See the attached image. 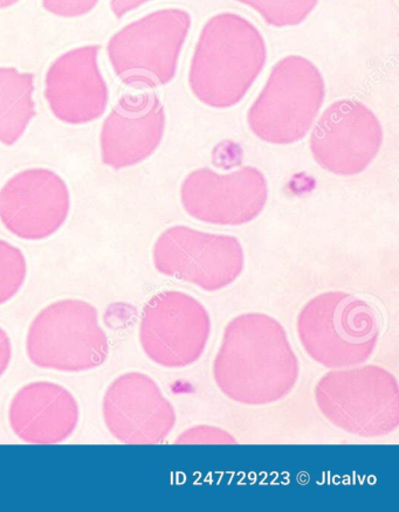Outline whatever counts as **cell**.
I'll use <instances>...</instances> for the list:
<instances>
[{
  "instance_id": "obj_8",
  "label": "cell",
  "mask_w": 399,
  "mask_h": 512,
  "mask_svg": "<svg viewBox=\"0 0 399 512\" xmlns=\"http://www.w3.org/2000/svg\"><path fill=\"white\" fill-rule=\"evenodd\" d=\"M153 260L158 273L205 292H218L232 285L245 265L243 246L237 238L187 226L165 230L155 242Z\"/></svg>"
},
{
  "instance_id": "obj_18",
  "label": "cell",
  "mask_w": 399,
  "mask_h": 512,
  "mask_svg": "<svg viewBox=\"0 0 399 512\" xmlns=\"http://www.w3.org/2000/svg\"><path fill=\"white\" fill-rule=\"evenodd\" d=\"M249 6L275 29L298 26L305 22L318 6L319 0H236Z\"/></svg>"
},
{
  "instance_id": "obj_9",
  "label": "cell",
  "mask_w": 399,
  "mask_h": 512,
  "mask_svg": "<svg viewBox=\"0 0 399 512\" xmlns=\"http://www.w3.org/2000/svg\"><path fill=\"white\" fill-rule=\"evenodd\" d=\"M211 334L208 311L195 297L181 292L158 293L144 306L140 342L155 364L181 369L204 354Z\"/></svg>"
},
{
  "instance_id": "obj_12",
  "label": "cell",
  "mask_w": 399,
  "mask_h": 512,
  "mask_svg": "<svg viewBox=\"0 0 399 512\" xmlns=\"http://www.w3.org/2000/svg\"><path fill=\"white\" fill-rule=\"evenodd\" d=\"M103 418L110 434L127 445H156L176 425V413L154 379L128 372L108 386Z\"/></svg>"
},
{
  "instance_id": "obj_1",
  "label": "cell",
  "mask_w": 399,
  "mask_h": 512,
  "mask_svg": "<svg viewBox=\"0 0 399 512\" xmlns=\"http://www.w3.org/2000/svg\"><path fill=\"white\" fill-rule=\"evenodd\" d=\"M282 325L271 316L251 313L232 320L213 362V378L238 404L277 403L299 378V363Z\"/></svg>"
},
{
  "instance_id": "obj_16",
  "label": "cell",
  "mask_w": 399,
  "mask_h": 512,
  "mask_svg": "<svg viewBox=\"0 0 399 512\" xmlns=\"http://www.w3.org/2000/svg\"><path fill=\"white\" fill-rule=\"evenodd\" d=\"M9 419L12 431L27 444L55 445L77 430L79 405L64 386L37 382L16 393Z\"/></svg>"
},
{
  "instance_id": "obj_14",
  "label": "cell",
  "mask_w": 399,
  "mask_h": 512,
  "mask_svg": "<svg viewBox=\"0 0 399 512\" xmlns=\"http://www.w3.org/2000/svg\"><path fill=\"white\" fill-rule=\"evenodd\" d=\"M100 50V45L74 48L48 68L45 98L59 121L79 126L106 113L109 91L99 68Z\"/></svg>"
},
{
  "instance_id": "obj_17",
  "label": "cell",
  "mask_w": 399,
  "mask_h": 512,
  "mask_svg": "<svg viewBox=\"0 0 399 512\" xmlns=\"http://www.w3.org/2000/svg\"><path fill=\"white\" fill-rule=\"evenodd\" d=\"M34 76L17 68L0 67V143L16 144L37 115Z\"/></svg>"
},
{
  "instance_id": "obj_24",
  "label": "cell",
  "mask_w": 399,
  "mask_h": 512,
  "mask_svg": "<svg viewBox=\"0 0 399 512\" xmlns=\"http://www.w3.org/2000/svg\"><path fill=\"white\" fill-rule=\"evenodd\" d=\"M20 2V0H0V10H5L11 8V6L16 5Z\"/></svg>"
},
{
  "instance_id": "obj_13",
  "label": "cell",
  "mask_w": 399,
  "mask_h": 512,
  "mask_svg": "<svg viewBox=\"0 0 399 512\" xmlns=\"http://www.w3.org/2000/svg\"><path fill=\"white\" fill-rule=\"evenodd\" d=\"M70 209V190L52 170L19 172L0 190V221L20 239L52 237L65 224Z\"/></svg>"
},
{
  "instance_id": "obj_7",
  "label": "cell",
  "mask_w": 399,
  "mask_h": 512,
  "mask_svg": "<svg viewBox=\"0 0 399 512\" xmlns=\"http://www.w3.org/2000/svg\"><path fill=\"white\" fill-rule=\"evenodd\" d=\"M30 361L40 369L85 372L107 361L109 344L98 310L81 300H63L41 310L26 338Z\"/></svg>"
},
{
  "instance_id": "obj_5",
  "label": "cell",
  "mask_w": 399,
  "mask_h": 512,
  "mask_svg": "<svg viewBox=\"0 0 399 512\" xmlns=\"http://www.w3.org/2000/svg\"><path fill=\"white\" fill-rule=\"evenodd\" d=\"M319 410L330 424L361 438H381L399 426L398 383L380 366L339 369L315 387Z\"/></svg>"
},
{
  "instance_id": "obj_23",
  "label": "cell",
  "mask_w": 399,
  "mask_h": 512,
  "mask_svg": "<svg viewBox=\"0 0 399 512\" xmlns=\"http://www.w3.org/2000/svg\"><path fill=\"white\" fill-rule=\"evenodd\" d=\"M12 358V345L10 337L3 328H0V378L9 369Z\"/></svg>"
},
{
  "instance_id": "obj_2",
  "label": "cell",
  "mask_w": 399,
  "mask_h": 512,
  "mask_svg": "<svg viewBox=\"0 0 399 512\" xmlns=\"http://www.w3.org/2000/svg\"><path fill=\"white\" fill-rule=\"evenodd\" d=\"M266 60V41L256 25L237 13H218L199 34L189 71L190 91L205 106L235 107L263 72Z\"/></svg>"
},
{
  "instance_id": "obj_11",
  "label": "cell",
  "mask_w": 399,
  "mask_h": 512,
  "mask_svg": "<svg viewBox=\"0 0 399 512\" xmlns=\"http://www.w3.org/2000/svg\"><path fill=\"white\" fill-rule=\"evenodd\" d=\"M268 185L263 172L253 166L220 175L208 168L192 171L181 188L183 209L202 223L240 226L264 211Z\"/></svg>"
},
{
  "instance_id": "obj_6",
  "label": "cell",
  "mask_w": 399,
  "mask_h": 512,
  "mask_svg": "<svg viewBox=\"0 0 399 512\" xmlns=\"http://www.w3.org/2000/svg\"><path fill=\"white\" fill-rule=\"evenodd\" d=\"M191 23L189 12L164 9L123 27L107 45L116 76L136 89L168 85L175 79Z\"/></svg>"
},
{
  "instance_id": "obj_19",
  "label": "cell",
  "mask_w": 399,
  "mask_h": 512,
  "mask_svg": "<svg viewBox=\"0 0 399 512\" xmlns=\"http://www.w3.org/2000/svg\"><path fill=\"white\" fill-rule=\"evenodd\" d=\"M26 276L27 264L23 252L10 242L0 240V306L19 293Z\"/></svg>"
},
{
  "instance_id": "obj_20",
  "label": "cell",
  "mask_w": 399,
  "mask_h": 512,
  "mask_svg": "<svg viewBox=\"0 0 399 512\" xmlns=\"http://www.w3.org/2000/svg\"><path fill=\"white\" fill-rule=\"evenodd\" d=\"M99 0H43V8L61 18H78L88 15Z\"/></svg>"
},
{
  "instance_id": "obj_15",
  "label": "cell",
  "mask_w": 399,
  "mask_h": 512,
  "mask_svg": "<svg viewBox=\"0 0 399 512\" xmlns=\"http://www.w3.org/2000/svg\"><path fill=\"white\" fill-rule=\"evenodd\" d=\"M164 131L165 110L155 93L123 95L103 122V164L121 170L146 161L160 147Z\"/></svg>"
},
{
  "instance_id": "obj_22",
  "label": "cell",
  "mask_w": 399,
  "mask_h": 512,
  "mask_svg": "<svg viewBox=\"0 0 399 512\" xmlns=\"http://www.w3.org/2000/svg\"><path fill=\"white\" fill-rule=\"evenodd\" d=\"M149 2L153 0H110V10L116 18L121 19Z\"/></svg>"
},
{
  "instance_id": "obj_3",
  "label": "cell",
  "mask_w": 399,
  "mask_h": 512,
  "mask_svg": "<svg viewBox=\"0 0 399 512\" xmlns=\"http://www.w3.org/2000/svg\"><path fill=\"white\" fill-rule=\"evenodd\" d=\"M297 325L308 356L335 370L368 362L381 334V317L373 304L343 292L314 297L302 308Z\"/></svg>"
},
{
  "instance_id": "obj_21",
  "label": "cell",
  "mask_w": 399,
  "mask_h": 512,
  "mask_svg": "<svg viewBox=\"0 0 399 512\" xmlns=\"http://www.w3.org/2000/svg\"><path fill=\"white\" fill-rule=\"evenodd\" d=\"M209 431H206V427H199V431H198V428H192V430H190L192 433H195V437L194 435H192V437H190V435H187V434H183L182 437L178 440V442H184V444H192V442H218V444H220V442H227V444H230V442H232V438L230 437L229 434H226L224 431H220V430H215V428H208Z\"/></svg>"
},
{
  "instance_id": "obj_10",
  "label": "cell",
  "mask_w": 399,
  "mask_h": 512,
  "mask_svg": "<svg viewBox=\"0 0 399 512\" xmlns=\"http://www.w3.org/2000/svg\"><path fill=\"white\" fill-rule=\"evenodd\" d=\"M382 144V124L373 110L349 99L334 102L322 113L309 143L321 168L345 177L366 170Z\"/></svg>"
},
{
  "instance_id": "obj_4",
  "label": "cell",
  "mask_w": 399,
  "mask_h": 512,
  "mask_svg": "<svg viewBox=\"0 0 399 512\" xmlns=\"http://www.w3.org/2000/svg\"><path fill=\"white\" fill-rule=\"evenodd\" d=\"M325 99L326 83L319 68L301 55H288L273 67L247 113V123L261 141L297 143L312 129Z\"/></svg>"
}]
</instances>
